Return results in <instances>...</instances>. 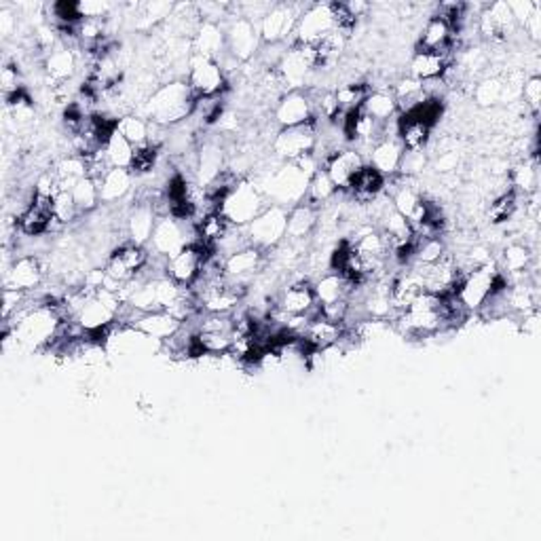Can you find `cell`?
<instances>
[{
	"label": "cell",
	"instance_id": "10",
	"mask_svg": "<svg viewBox=\"0 0 541 541\" xmlns=\"http://www.w3.org/2000/svg\"><path fill=\"white\" fill-rule=\"evenodd\" d=\"M186 83L193 89L195 97H210L223 94L226 87V76L220 62L191 54V57H188Z\"/></svg>",
	"mask_w": 541,
	"mask_h": 541
},
{
	"label": "cell",
	"instance_id": "47",
	"mask_svg": "<svg viewBox=\"0 0 541 541\" xmlns=\"http://www.w3.org/2000/svg\"><path fill=\"white\" fill-rule=\"evenodd\" d=\"M172 13H174V5L172 3H146V5H142V6H138V11H135V28H140V30L155 28L156 24L167 22Z\"/></svg>",
	"mask_w": 541,
	"mask_h": 541
},
{
	"label": "cell",
	"instance_id": "17",
	"mask_svg": "<svg viewBox=\"0 0 541 541\" xmlns=\"http://www.w3.org/2000/svg\"><path fill=\"white\" fill-rule=\"evenodd\" d=\"M266 260V254L258 247L247 245L244 250L231 254L225 258V277L233 282L239 288L247 290L245 286L252 284V279L256 277L258 271H263Z\"/></svg>",
	"mask_w": 541,
	"mask_h": 541
},
{
	"label": "cell",
	"instance_id": "48",
	"mask_svg": "<svg viewBox=\"0 0 541 541\" xmlns=\"http://www.w3.org/2000/svg\"><path fill=\"white\" fill-rule=\"evenodd\" d=\"M474 100L478 102L480 106H495V104L504 100V81L497 76L480 81L474 89Z\"/></svg>",
	"mask_w": 541,
	"mask_h": 541
},
{
	"label": "cell",
	"instance_id": "40",
	"mask_svg": "<svg viewBox=\"0 0 541 541\" xmlns=\"http://www.w3.org/2000/svg\"><path fill=\"white\" fill-rule=\"evenodd\" d=\"M510 185L514 186V193H525V197L537 193V185H539V169H537V161L536 159H525L520 161L516 167L512 169L510 174Z\"/></svg>",
	"mask_w": 541,
	"mask_h": 541
},
{
	"label": "cell",
	"instance_id": "26",
	"mask_svg": "<svg viewBox=\"0 0 541 541\" xmlns=\"http://www.w3.org/2000/svg\"><path fill=\"white\" fill-rule=\"evenodd\" d=\"M313 292H316L317 307H324V305L349 301L351 303V292H354V284L349 282L347 277H343L341 273L328 271L324 276H319L313 284Z\"/></svg>",
	"mask_w": 541,
	"mask_h": 541
},
{
	"label": "cell",
	"instance_id": "16",
	"mask_svg": "<svg viewBox=\"0 0 541 541\" xmlns=\"http://www.w3.org/2000/svg\"><path fill=\"white\" fill-rule=\"evenodd\" d=\"M132 311V316L123 319V322L134 326L135 330H140L142 335H146L148 338H153L156 343H165L172 338L174 335H178V330L182 328V322L175 316H172L169 311Z\"/></svg>",
	"mask_w": 541,
	"mask_h": 541
},
{
	"label": "cell",
	"instance_id": "54",
	"mask_svg": "<svg viewBox=\"0 0 541 541\" xmlns=\"http://www.w3.org/2000/svg\"><path fill=\"white\" fill-rule=\"evenodd\" d=\"M19 89H24V87H22V76H19L17 64H5V68H3V94L11 95Z\"/></svg>",
	"mask_w": 541,
	"mask_h": 541
},
{
	"label": "cell",
	"instance_id": "50",
	"mask_svg": "<svg viewBox=\"0 0 541 541\" xmlns=\"http://www.w3.org/2000/svg\"><path fill=\"white\" fill-rule=\"evenodd\" d=\"M156 148H159V146H153V145L135 148L134 161H132V167H129V172L135 174V175L151 174L155 169V165H156Z\"/></svg>",
	"mask_w": 541,
	"mask_h": 541
},
{
	"label": "cell",
	"instance_id": "25",
	"mask_svg": "<svg viewBox=\"0 0 541 541\" xmlns=\"http://www.w3.org/2000/svg\"><path fill=\"white\" fill-rule=\"evenodd\" d=\"M119 313H116L110 305L100 296H91L87 303L83 305L81 311L76 313L75 322L85 330V335H97V332L108 330L110 326L116 324Z\"/></svg>",
	"mask_w": 541,
	"mask_h": 541
},
{
	"label": "cell",
	"instance_id": "38",
	"mask_svg": "<svg viewBox=\"0 0 541 541\" xmlns=\"http://www.w3.org/2000/svg\"><path fill=\"white\" fill-rule=\"evenodd\" d=\"M362 110L379 125H386V123L394 121L397 116V104L391 91H370L362 104Z\"/></svg>",
	"mask_w": 541,
	"mask_h": 541
},
{
	"label": "cell",
	"instance_id": "52",
	"mask_svg": "<svg viewBox=\"0 0 541 541\" xmlns=\"http://www.w3.org/2000/svg\"><path fill=\"white\" fill-rule=\"evenodd\" d=\"M426 165H427V156L423 155V151H404L397 174L406 175V178H413V175L421 174L423 169H426Z\"/></svg>",
	"mask_w": 541,
	"mask_h": 541
},
{
	"label": "cell",
	"instance_id": "19",
	"mask_svg": "<svg viewBox=\"0 0 541 541\" xmlns=\"http://www.w3.org/2000/svg\"><path fill=\"white\" fill-rule=\"evenodd\" d=\"M313 116H316L313 100L307 94H303V91H286L279 97L276 108V123L279 129L307 125V123H313Z\"/></svg>",
	"mask_w": 541,
	"mask_h": 541
},
{
	"label": "cell",
	"instance_id": "29",
	"mask_svg": "<svg viewBox=\"0 0 541 541\" xmlns=\"http://www.w3.org/2000/svg\"><path fill=\"white\" fill-rule=\"evenodd\" d=\"M155 225H156V210L151 201H142V204L134 205L132 210H129L125 220L129 241L138 245H148V241L153 237Z\"/></svg>",
	"mask_w": 541,
	"mask_h": 541
},
{
	"label": "cell",
	"instance_id": "34",
	"mask_svg": "<svg viewBox=\"0 0 541 541\" xmlns=\"http://www.w3.org/2000/svg\"><path fill=\"white\" fill-rule=\"evenodd\" d=\"M134 185V174L129 169L113 167L108 169L106 174L97 180V186H100V199L104 204H116V201L125 199L129 193H132Z\"/></svg>",
	"mask_w": 541,
	"mask_h": 541
},
{
	"label": "cell",
	"instance_id": "56",
	"mask_svg": "<svg viewBox=\"0 0 541 541\" xmlns=\"http://www.w3.org/2000/svg\"><path fill=\"white\" fill-rule=\"evenodd\" d=\"M17 25V19H15V13H13L11 9H6V6H3L0 9V35H3L5 38L13 35V30H15Z\"/></svg>",
	"mask_w": 541,
	"mask_h": 541
},
{
	"label": "cell",
	"instance_id": "55",
	"mask_svg": "<svg viewBox=\"0 0 541 541\" xmlns=\"http://www.w3.org/2000/svg\"><path fill=\"white\" fill-rule=\"evenodd\" d=\"M459 163H461L459 153L455 151V148H451V151L440 153V156L434 163V167L438 169V172H442V174H451V172H455V169L459 167Z\"/></svg>",
	"mask_w": 541,
	"mask_h": 541
},
{
	"label": "cell",
	"instance_id": "57",
	"mask_svg": "<svg viewBox=\"0 0 541 541\" xmlns=\"http://www.w3.org/2000/svg\"><path fill=\"white\" fill-rule=\"evenodd\" d=\"M520 328L526 336H537L539 335V313L537 309H533L529 313H523V324H520Z\"/></svg>",
	"mask_w": 541,
	"mask_h": 541
},
{
	"label": "cell",
	"instance_id": "1",
	"mask_svg": "<svg viewBox=\"0 0 541 541\" xmlns=\"http://www.w3.org/2000/svg\"><path fill=\"white\" fill-rule=\"evenodd\" d=\"M317 161L313 155L303 156L298 161H288L277 169L266 172L260 180H254L260 191L265 193L266 201H273L271 205L295 207L307 197V188L311 175L317 172Z\"/></svg>",
	"mask_w": 541,
	"mask_h": 541
},
{
	"label": "cell",
	"instance_id": "31",
	"mask_svg": "<svg viewBox=\"0 0 541 541\" xmlns=\"http://www.w3.org/2000/svg\"><path fill=\"white\" fill-rule=\"evenodd\" d=\"M45 70L57 83H66L76 75L78 54L68 45L57 43L54 49L45 55Z\"/></svg>",
	"mask_w": 541,
	"mask_h": 541
},
{
	"label": "cell",
	"instance_id": "35",
	"mask_svg": "<svg viewBox=\"0 0 541 541\" xmlns=\"http://www.w3.org/2000/svg\"><path fill=\"white\" fill-rule=\"evenodd\" d=\"M225 172V153L216 142H207L197 155V167H195V175H197V185L207 186L214 178H218Z\"/></svg>",
	"mask_w": 541,
	"mask_h": 541
},
{
	"label": "cell",
	"instance_id": "12",
	"mask_svg": "<svg viewBox=\"0 0 541 541\" xmlns=\"http://www.w3.org/2000/svg\"><path fill=\"white\" fill-rule=\"evenodd\" d=\"M335 30H336V19H335V11H332V3L309 5L305 6L301 17H298L295 38L298 45H316Z\"/></svg>",
	"mask_w": 541,
	"mask_h": 541
},
{
	"label": "cell",
	"instance_id": "51",
	"mask_svg": "<svg viewBox=\"0 0 541 541\" xmlns=\"http://www.w3.org/2000/svg\"><path fill=\"white\" fill-rule=\"evenodd\" d=\"M523 100H525V108L529 110L533 116L539 115V106H541V78L529 76L523 83Z\"/></svg>",
	"mask_w": 541,
	"mask_h": 541
},
{
	"label": "cell",
	"instance_id": "32",
	"mask_svg": "<svg viewBox=\"0 0 541 541\" xmlns=\"http://www.w3.org/2000/svg\"><path fill=\"white\" fill-rule=\"evenodd\" d=\"M319 220V210L316 205L307 204V201H301V204L290 207L288 212V233H286V239L290 241H301L313 237V233L317 229Z\"/></svg>",
	"mask_w": 541,
	"mask_h": 541
},
{
	"label": "cell",
	"instance_id": "14",
	"mask_svg": "<svg viewBox=\"0 0 541 541\" xmlns=\"http://www.w3.org/2000/svg\"><path fill=\"white\" fill-rule=\"evenodd\" d=\"M305 9L296 5H273L266 15L260 19V38L265 45H279L284 43L290 35H295L296 22Z\"/></svg>",
	"mask_w": 541,
	"mask_h": 541
},
{
	"label": "cell",
	"instance_id": "37",
	"mask_svg": "<svg viewBox=\"0 0 541 541\" xmlns=\"http://www.w3.org/2000/svg\"><path fill=\"white\" fill-rule=\"evenodd\" d=\"M432 127L419 119H413L408 115H400L397 119V140L404 146V151H423V146L429 142Z\"/></svg>",
	"mask_w": 541,
	"mask_h": 541
},
{
	"label": "cell",
	"instance_id": "46",
	"mask_svg": "<svg viewBox=\"0 0 541 541\" xmlns=\"http://www.w3.org/2000/svg\"><path fill=\"white\" fill-rule=\"evenodd\" d=\"M70 193H73L75 204L78 207V212H81V216H83V214L94 212L95 207L102 204L100 186H97V180L89 178V175H87V178L78 180Z\"/></svg>",
	"mask_w": 541,
	"mask_h": 541
},
{
	"label": "cell",
	"instance_id": "28",
	"mask_svg": "<svg viewBox=\"0 0 541 541\" xmlns=\"http://www.w3.org/2000/svg\"><path fill=\"white\" fill-rule=\"evenodd\" d=\"M386 191V175H381L373 165H364L354 180H351L349 188L345 193L351 195L354 204L368 205L373 204L376 197H381V193Z\"/></svg>",
	"mask_w": 541,
	"mask_h": 541
},
{
	"label": "cell",
	"instance_id": "36",
	"mask_svg": "<svg viewBox=\"0 0 541 541\" xmlns=\"http://www.w3.org/2000/svg\"><path fill=\"white\" fill-rule=\"evenodd\" d=\"M448 70V60L442 54H429V51H416L410 62V76L419 83L442 78Z\"/></svg>",
	"mask_w": 541,
	"mask_h": 541
},
{
	"label": "cell",
	"instance_id": "33",
	"mask_svg": "<svg viewBox=\"0 0 541 541\" xmlns=\"http://www.w3.org/2000/svg\"><path fill=\"white\" fill-rule=\"evenodd\" d=\"M402 155H404V146L400 145V140L383 138L370 148L368 165H373L376 172L386 175V178H391V175H396L397 169H400Z\"/></svg>",
	"mask_w": 541,
	"mask_h": 541
},
{
	"label": "cell",
	"instance_id": "30",
	"mask_svg": "<svg viewBox=\"0 0 541 541\" xmlns=\"http://www.w3.org/2000/svg\"><path fill=\"white\" fill-rule=\"evenodd\" d=\"M453 36H455L453 25L448 24L445 17L434 15L421 32L419 49L416 51H429V54L446 55L448 49H451V45H453Z\"/></svg>",
	"mask_w": 541,
	"mask_h": 541
},
{
	"label": "cell",
	"instance_id": "53",
	"mask_svg": "<svg viewBox=\"0 0 541 541\" xmlns=\"http://www.w3.org/2000/svg\"><path fill=\"white\" fill-rule=\"evenodd\" d=\"M76 9L81 19H108L110 11H113V5L85 0V3H76Z\"/></svg>",
	"mask_w": 541,
	"mask_h": 541
},
{
	"label": "cell",
	"instance_id": "5",
	"mask_svg": "<svg viewBox=\"0 0 541 541\" xmlns=\"http://www.w3.org/2000/svg\"><path fill=\"white\" fill-rule=\"evenodd\" d=\"M191 244H197V229H195V225H191V220H180L169 216V214L156 218L153 237L148 241L153 256L169 258L172 254L180 252L182 247Z\"/></svg>",
	"mask_w": 541,
	"mask_h": 541
},
{
	"label": "cell",
	"instance_id": "7",
	"mask_svg": "<svg viewBox=\"0 0 541 541\" xmlns=\"http://www.w3.org/2000/svg\"><path fill=\"white\" fill-rule=\"evenodd\" d=\"M501 286H506L504 276H501L497 265L488 263L466 273L457 288V295L469 311H478L482 305H485L486 298L491 296L495 290L501 288Z\"/></svg>",
	"mask_w": 541,
	"mask_h": 541
},
{
	"label": "cell",
	"instance_id": "21",
	"mask_svg": "<svg viewBox=\"0 0 541 541\" xmlns=\"http://www.w3.org/2000/svg\"><path fill=\"white\" fill-rule=\"evenodd\" d=\"M364 165H366V161H364V156L357 148H341V151L330 155L324 161L326 174L330 175V180L335 182L338 191H347L351 180L356 178Z\"/></svg>",
	"mask_w": 541,
	"mask_h": 541
},
{
	"label": "cell",
	"instance_id": "4",
	"mask_svg": "<svg viewBox=\"0 0 541 541\" xmlns=\"http://www.w3.org/2000/svg\"><path fill=\"white\" fill-rule=\"evenodd\" d=\"M271 204L266 201L265 193L260 191L254 180H239L237 186L226 195L220 204V212L229 218V223L235 226H247L254 218L258 216L265 207Z\"/></svg>",
	"mask_w": 541,
	"mask_h": 541
},
{
	"label": "cell",
	"instance_id": "45",
	"mask_svg": "<svg viewBox=\"0 0 541 541\" xmlns=\"http://www.w3.org/2000/svg\"><path fill=\"white\" fill-rule=\"evenodd\" d=\"M368 94H370V89L364 83L341 85V87L335 91L336 104H338V110H341V115H347V113H354V110H360L364 100L368 97Z\"/></svg>",
	"mask_w": 541,
	"mask_h": 541
},
{
	"label": "cell",
	"instance_id": "18",
	"mask_svg": "<svg viewBox=\"0 0 541 541\" xmlns=\"http://www.w3.org/2000/svg\"><path fill=\"white\" fill-rule=\"evenodd\" d=\"M43 279H45V266L41 263V258L25 254V256L15 258L9 266H6L3 284L5 288L35 292L41 288Z\"/></svg>",
	"mask_w": 541,
	"mask_h": 541
},
{
	"label": "cell",
	"instance_id": "6",
	"mask_svg": "<svg viewBox=\"0 0 541 541\" xmlns=\"http://www.w3.org/2000/svg\"><path fill=\"white\" fill-rule=\"evenodd\" d=\"M288 212L282 205H269L245 226L250 245L269 252L286 239L288 233Z\"/></svg>",
	"mask_w": 541,
	"mask_h": 541
},
{
	"label": "cell",
	"instance_id": "58",
	"mask_svg": "<svg viewBox=\"0 0 541 541\" xmlns=\"http://www.w3.org/2000/svg\"><path fill=\"white\" fill-rule=\"evenodd\" d=\"M523 25H525L526 35H529L533 38V41L537 43L539 38H541V9H539V6H537L536 11L531 13V17L526 19V22Z\"/></svg>",
	"mask_w": 541,
	"mask_h": 541
},
{
	"label": "cell",
	"instance_id": "39",
	"mask_svg": "<svg viewBox=\"0 0 541 541\" xmlns=\"http://www.w3.org/2000/svg\"><path fill=\"white\" fill-rule=\"evenodd\" d=\"M116 132H119L134 148L151 145V123H148L145 116H121V119H116Z\"/></svg>",
	"mask_w": 541,
	"mask_h": 541
},
{
	"label": "cell",
	"instance_id": "27",
	"mask_svg": "<svg viewBox=\"0 0 541 541\" xmlns=\"http://www.w3.org/2000/svg\"><path fill=\"white\" fill-rule=\"evenodd\" d=\"M193 54L201 57H210V60H220V57L229 54L226 51V36L225 28H220L218 24L201 22L199 30L193 36Z\"/></svg>",
	"mask_w": 541,
	"mask_h": 541
},
{
	"label": "cell",
	"instance_id": "23",
	"mask_svg": "<svg viewBox=\"0 0 541 541\" xmlns=\"http://www.w3.org/2000/svg\"><path fill=\"white\" fill-rule=\"evenodd\" d=\"M345 336V324H336L332 319L319 316V311L309 319L303 332V341L311 351H328L338 347Z\"/></svg>",
	"mask_w": 541,
	"mask_h": 541
},
{
	"label": "cell",
	"instance_id": "42",
	"mask_svg": "<svg viewBox=\"0 0 541 541\" xmlns=\"http://www.w3.org/2000/svg\"><path fill=\"white\" fill-rule=\"evenodd\" d=\"M518 201H520V195L514 191H507L504 195H499V197L491 199V205H488V212H486L488 223L491 225L510 223L518 212V205H520Z\"/></svg>",
	"mask_w": 541,
	"mask_h": 541
},
{
	"label": "cell",
	"instance_id": "24",
	"mask_svg": "<svg viewBox=\"0 0 541 541\" xmlns=\"http://www.w3.org/2000/svg\"><path fill=\"white\" fill-rule=\"evenodd\" d=\"M478 28L491 41H504L516 30V19L512 15V9L507 3L486 5L485 11L478 17Z\"/></svg>",
	"mask_w": 541,
	"mask_h": 541
},
{
	"label": "cell",
	"instance_id": "9",
	"mask_svg": "<svg viewBox=\"0 0 541 541\" xmlns=\"http://www.w3.org/2000/svg\"><path fill=\"white\" fill-rule=\"evenodd\" d=\"M151 260V252L146 250V245H138L127 241L116 247V250L110 254L106 265H104V271H106V277L113 279L115 284L125 286L135 279L142 273V269Z\"/></svg>",
	"mask_w": 541,
	"mask_h": 541
},
{
	"label": "cell",
	"instance_id": "41",
	"mask_svg": "<svg viewBox=\"0 0 541 541\" xmlns=\"http://www.w3.org/2000/svg\"><path fill=\"white\" fill-rule=\"evenodd\" d=\"M336 193H338V188L335 186V182L330 180V175L326 174V169L322 167L311 175L307 197H305V201H307V204H311V205H316L319 210V205L328 204V201L335 199Z\"/></svg>",
	"mask_w": 541,
	"mask_h": 541
},
{
	"label": "cell",
	"instance_id": "3",
	"mask_svg": "<svg viewBox=\"0 0 541 541\" xmlns=\"http://www.w3.org/2000/svg\"><path fill=\"white\" fill-rule=\"evenodd\" d=\"M396 326L408 336H432L445 328L442 298L429 292L416 296L406 309L396 316Z\"/></svg>",
	"mask_w": 541,
	"mask_h": 541
},
{
	"label": "cell",
	"instance_id": "13",
	"mask_svg": "<svg viewBox=\"0 0 541 541\" xmlns=\"http://www.w3.org/2000/svg\"><path fill=\"white\" fill-rule=\"evenodd\" d=\"M226 36V51L237 62H247L260 51V28L258 24L250 22L245 17H233L225 28Z\"/></svg>",
	"mask_w": 541,
	"mask_h": 541
},
{
	"label": "cell",
	"instance_id": "49",
	"mask_svg": "<svg viewBox=\"0 0 541 541\" xmlns=\"http://www.w3.org/2000/svg\"><path fill=\"white\" fill-rule=\"evenodd\" d=\"M81 216L78 207L75 204V197L70 191H60L54 197V218L57 225H70Z\"/></svg>",
	"mask_w": 541,
	"mask_h": 541
},
{
	"label": "cell",
	"instance_id": "22",
	"mask_svg": "<svg viewBox=\"0 0 541 541\" xmlns=\"http://www.w3.org/2000/svg\"><path fill=\"white\" fill-rule=\"evenodd\" d=\"M54 199L36 197L32 199V204L17 216V229L19 233L28 235V237H41L47 231L54 229Z\"/></svg>",
	"mask_w": 541,
	"mask_h": 541
},
{
	"label": "cell",
	"instance_id": "43",
	"mask_svg": "<svg viewBox=\"0 0 541 541\" xmlns=\"http://www.w3.org/2000/svg\"><path fill=\"white\" fill-rule=\"evenodd\" d=\"M104 153H106V159L110 163V167L129 169V167H132L135 148L129 145V142L123 138V135L115 129V132L110 134L106 146H104Z\"/></svg>",
	"mask_w": 541,
	"mask_h": 541
},
{
	"label": "cell",
	"instance_id": "8",
	"mask_svg": "<svg viewBox=\"0 0 541 541\" xmlns=\"http://www.w3.org/2000/svg\"><path fill=\"white\" fill-rule=\"evenodd\" d=\"M276 73L282 78L284 87H290V91H301L303 87H307L311 76L317 73L316 54H313L311 45L295 43L288 47L282 62L277 64Z\"/></svg>",
	"mask_w": 541,
	"mask_h": 541
},
{
	"label": "cell",
	"instance_id": "20",
	"mask_svg": "<svg viewBox=\"0 0 541 541\" xmlns=\"http://www.w3.org/2000/svg\"><path fill=\"white\" fill-rule=\"evenodd\" d=\"M276 307L288 313V316H316L319 307L316 292H313V284H309L307 279L288 284L276 298Z\"/></svg>",
	"mask_w": 541,
	"mask_h": 541
},
{
	"label": "cell",
	"instance_id": "15",
	"mask_svg": "<svg viewBox=\"0 0 541 541\" xmlns=\"http://www.w3.org/2000/svg\"><path fill=\"white\" fill-rule=\"evenodd\" d=\"M210 254L212 252H207L205 247H201L199 244L182 247L180 252L165 258V276L180 286H193L197 282L199 273L204 269L205 258L210 256Z\"/></svg>",
	"mask_w": 541,
	"mask_h": 541
},
{
	"label": "cell",
	"instance_id": "2",
	"mask_svg": "<svg viewBox=\"0 0 541 541\" xmlns=\"http://www.w3.org/2000/svg\"><path fill=\"white\" fill-rule=\"evenodd\" d=\"M195 100L197 97H195L193 89L188 87V83L169 81L148 95L142 115L155 125H178L186 116L193 115Z\"/></svg>",
	"mask_w": 541,
	"mask_h": 541
},
{
	"label": "cell",
	"instance_id": "11",
	"mask_svg": "<svg viewBox=\"0 0 541 541\" xmlns=\"http://www.w3.org/2000/svg\"><path fill=\"white\" fill-rule=\"evenodd\" d=\"M317 148V127L316 121L307 125L298 127H286L279 129L273 142V153H276L284 163L298 161L303 156L313 155Z\"/></svg>",
	"mask_w": 541,
	"mask_h": 541
},
{
	"label": "cell",
	"instance_id": "59",
	"mask_svg": "<svg viewBox=\"0 0 541 541\" xmlns=\"http://www.w3.org/2000/svg\"><path fill=\"white\" fill-rule=\"evenodd\" d=\"M343 5H345V9H347L349 15L354 19H360L370 11V5L362 3V0H354V3H343Z\"/></svg>",
	"mask_w": 541,
	"mask_h": 541
},
{
	"label": "cell",
	"instance_id": "44",
	"mask_svg": "<svg viewBox=\"0 0 541 541\" xmlns=\"http://www.w3.org/2000/svg\"><path fill=\"white\" fill-rule=\"evenodd\" d=\"M533 260V252L529 245L525 244H510L501 254V265H504V271L512 273V276H523V273L529 271Z\"/></svg>",
	"mask_w": 541,
	"mask_h": 541
}]
</instances>
